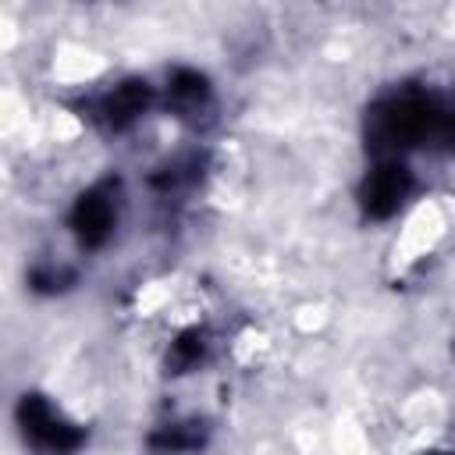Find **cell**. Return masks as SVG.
Returning <instances> with one entry per match:
<instances>
[{"label":"cell","mask_w":455,"mask_h":455,"mask_svg":"<svg viewBox=\"0 0 455 455\" xmlns=\"http://www.w3.org/2000/svg\"><path fill=\"white\" fill-rule=\"evenodd\" d=\"M18 416H21L25 437H28L32 448H39L43 455H68V451H75V448L82 444V434H78L71 423H64V419L57 416V409H53L46 398H39V395H32V398L25 395Z\"/></svg>","instance_id":"obj_1"},{"label":"cell","mask_w":455,"mask_h":455,"mask_svg":"<svg viewBox=\"0 0 455 455\" xmlns=\"http://www.w3.org/2000/svg\"><path fill=\"white\" fill-rule=\"evenodd\" d=\"M434 103L423 96H402L380 114V135L387 142H412L430 132L434 124Z\"/></svg>","instance_id":"obj_2"},{"label":"cell","mask_w":455,"mask_h":455,"mask_svg":"<svg viewBox=\"0 0 455 455\" xmlns=\"http://www.w3.org/2000/svg\"><path fill=\"white\" fill-rule=\"evenodd\" d=\"M71 224H75V231H78V238H82L85 245L107 242V235H110V228H114V203H110V196H107L103 188L85 192V196L78 199L75 213H71Z\"/></svg>","instance_id":"obj_3"},{"label":"cell","mask_w":455,"mask_h":455,"mask_svg":"<svg viewBox=\"0 0 455 455\" xmlns=\"http://www.w3.org/2000/svg\"><path fill=\"white\" fill-rule=\"evenodd\" d=\"M405 188H409L405 167L387 164V167L373 171V178H370V185H366V210H370L373 217L395 213L398 203H402V196H405Z\"/></svg>","instance_id":"obj_4"},{"label":"cell","mask_w":455,"mask_h":455,"mask_svg":"<svg viewBox=\"0 0 455 455\" xmlns=\"http://www.w3.org/2000/svg\"><path fill=\"white\" fill-rule=\"evenodd\" d=\"M146 96H149L146 82H128V85L114 89V96L107 100V107H103V110H107V117H110L114 124H124V121H132L135 114H142Z\"/></svg>","instance_id":"obj_5"},{"label":"cell","mask_w":455,"mask_h":455,"mask_svg":"<svg viewBox=\"0 0 455 455\" xmlns=\"http://www.w3.org/2000/svg\"><path fill=\"white\" fill-rule=\"evenodd\" d=\"M171 92H174L178 100H192V103H196V100L206 96V82H203V75H196V71H178Z\"/></svg>","instance_id":"obj_6"}]
</instances>
